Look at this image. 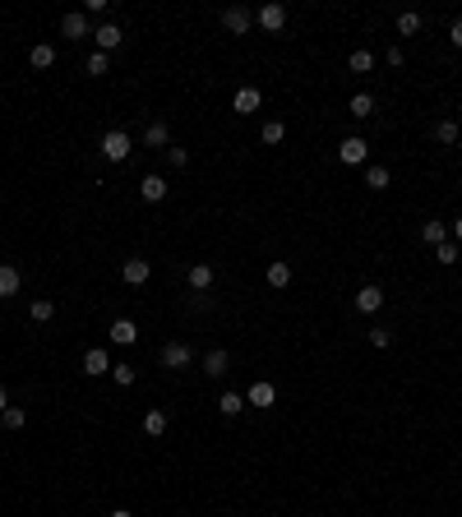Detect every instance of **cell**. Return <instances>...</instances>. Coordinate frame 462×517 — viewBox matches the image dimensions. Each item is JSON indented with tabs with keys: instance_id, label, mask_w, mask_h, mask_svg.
Instances as JSON below:
<instances>
[{
	"instance_id": "1",
	"label": "cell",
	"mask_w": 462,
	"mask_h": 517,
	"mask_svg": "<svg viewBox=\"0 0 462 517\" xmlns=\"http://www.w3.org/2000/svg\"><path fill=\"white\" fill-rule=\"evenodd\" d=\"M130 148H134V143H130L125 130H107V134H102V157H107V162H125Z\"/></svg>"
},
{
	"instance_id": "2",
	"label": "cell",
	"mask_w": 462,
	"mask_h": 517,
	"mask_svg": "<svg viewBox=\"0 0 462 517\" xmlns=\"http://www.w3.org/2000/svg\"><path fill=\"white\" fill-rule=\"evenodd\" d=\"M190 361H194V351L185 342H167L162 347V369H190Z\"/></svg>"
},
{
	"instance_id": "3",
	"label": "cell",
	"mask_w": 462,
	"mask_h": 517,
	"mask_svg": "<svg viewBox=\"0 0 462 517\" xmlns=\"http://www.w3.org/2000/svg\"><path fill=\"white\" fill-rule=\"evenodd\" d=\"M365 152H370V143L361 134H352V139H342V143H338V157L347 162V167H361V162H365Z\"/></svg>"
},
{
	"instance_id": "4",
	"label": "cell",
	"mask_w": 462,
	"mask_h": 517,
	"mask_svg": "<svg viewBox=\"0 0 462 517\" xmlns=\"http://www.w3.org/2000/svg\"><path fill=\"white\" fill-rule=\"evenodd\" d=\"M83 374H88V379H97V374H111V356H107L102 347L83 351Z\"/></svg>"
},
{
	"instance_id": "5",
	"label": "cell",
	"mask_w": 462,
	"mask_h": 517,
	"mask_svg": "<svg viewBox=\"0 0 462 517\" xmlns=\"http://www.w3.org/2000/svg\"><path fill=\"white\" fill-rule=\"evenodd\" d=\"M61 32H65V37H70V42H83V37H92L88 19L79 14V10H74V14H65V19H61Z\"/></svg>"
},
{
	"instance_id": "6",
	"label": "cell",
	"mask_w": 462,
	"mask_h": 517,
	"mask_svg": "<svg viewBox=\"0 0 462 517\" xmlns=\"http://www.w3.org/2000/svg\"><path fill=\"white\" fill-rule=\"evenodd\" d=\"M227 369H231V356H227L222 347H213L208 356H203V374H208V379H222Z\"/></svg>"
},
{
	"instance_id": "7",
	"label": "cell",
	"mask_w": 462,
	"mask_h": 517,
	"mask_svg": "<svg viewBox=\"0 0 462 517\" xmlns=\"http://www.w3.org/2000/svg\"><path fill=\"white\" fill-rule=\"evenodd\" d=\"M92 37H97V51H107V56H111V51H116V46H121V42H125V32H121V23H102V28L92 32Z\"/></svg>"
},
{
	"instance_id": "8",
	"label": "cell",
	"mask_w": 462,
	"mask_h": 517,
	"mask_svg": "<svg viewBox=\"0 0 462 517\" xmlns=\"http://www.w3.org/2000/svg\"><path fill=\"white\" fill-rule=\"evenodd\" d=\"M254 19H259L263 32H282V23H287V10H282V5H263Z\"/></svg>"
},
{
	"instance_id": "9",
	"label": "cell",
	"mask_w": 462,
	"mask_h": 517,
	"mask_svg": "<svg viewBox=\"0 0 462 517\" xmlns=\"http://www.w3.org/2000/svg\"><path fill=\"white\" fill-rule=\"evenodd\" d=\"M121 277L130 282V287H143V282H148V258H125Z\"/></svg>"
},
{
	"instance_id": "10",
	"label": "cell",
	"mask_w": 462,
	"mask_h": 517,
	"mask_svg": "<svg viewBox=\"0 0 462 517\" xmlns=\"http://www.w3.org/2000/svg\"><path fill=\"white\" fill-rule=\"evenodd\" d=\"M379 305H384V291L374 287V282H370V287H361V291H356V310H361V314H374V310H379Z\"/></svg>"
},
{
	"instance_id": "11",
	"label": "cell",
	"mask_w": 462,
	"mask_h": 517,
	"mask_svg": "<svg viewBox=\"0 0 462 517\" xmlns=\"http://www.w3.org/2000/svg\"><path fill=\"white\" fill-rule=\"evenodd\" d=\"M185 282H190V291H208L213 287V263H194V268H190V273H185Z\"/></svg>"
},
{
	"instance_id": "12",
	"label": "cell",
	"mask_w": 462,
	"mask_h": 517,
	"mask_svg": "<svg viewBox=\"0 0 462 517\" xmlns=\"http://www.w3.org/2000/svg\"><path fill=\"white\" fill-rule=\"evenodd\" d=\"M111 342H116V347H134V342H139L134 319H116V323H111Z\"/></svg>"
},
{
	"instance_id": "13",
	"label": "cell",
	"mask_w": 462,
	"mask_h": 517,
	"mask_svg": "<svg viewBox=\"0 0 462 517\" xmlns=\"http://www.w3.org/2000/svg\"><path fill=\"white\" fill-rule=\"evenodd\" d=\"M245 402H254V407H273L277 402V388L268 379H259V383H250V393H245Z\"/></svg>"
},
{
	"instance_id": "14",
	"label": "cell",
	"mask_w": 462,
	"mask_h": 517,
	"mask_svg": "<svg viewBox=\"0 0 462 517\" xmlns=\"http://www.w3.org/2000/svg\"><path fill=\"white\" fill-rule=\"evenodd\" d=\"M222 23H227L231 32H250L254 14H250V10H241V5H231V10H222Z\"/></svg>"
},
{
	"instance_id": "15",
	"label": "cell",
	"mask_w": 462,
	"mask_h": 517,
	"mask_svg": "<svg viewBox=\"0 0 462 517\" xmlns=\"http://www.w3.org/2000/svg\"><path fill=\"white\" fill-rule=\"evenodd\" d=\"M139 194L148 199V203H162V199H167V181H162V176H143V181H139Z\"/></svg>"
},
{
	"instance_id": "16",
	"label": "cell",
	"mask_w": 462,
	"mask_h": 517,
	"mask_svg": "<svg viewBox=\"0 0 462 517\" xmlns=\"http://www.w3.org/2000/svg\"><path fill=\"white\" fill-rule=\"evenodd\" d=\"M143 143H148V148H167V143H171L167 121H153V125H148V130H143Z\"/></svg>"
},
{
	"instance_id": "17",
	"label": "cell",
	"mask_w": 462,
	"mask_h": 517,
	"mask_svg": "<svg viewBox=\"0 0 462 517\" xmlns=\"http://www.w3.org/2000/svg\"><path fill=\"white\" fill-rule=\"evenodd\" d=\"M23 287V277H19L14 263H0V296H14V291Z\"/></svg>"
},
{
	"instance_id": "18",
	"label": "cell",
	"mask_w": 462,
	"mask_h": 517,
	"mask_svg": "<svg viewBox=\"0 0 462 517\" xmlns=\"http://www.w3.org/2000/svg\"><path fill=\"white\" fill-rule=\"evenodd\" d=\"M28 61H32V70H51V65H56V46L37 42V46L28 51Z\"/></svg>"
},
{
	"instance_id": "19",
	"label": "cell",
	"mask_w": 462,
	"mask_h": 517,
	"mask_svg": "<svg viewBox=\"0 0 462 517\" xmlns=\"http://www.w3.org/2000/svg\"><path fill=\"white\" fill-rule=\"evenodd\" d=\"M259 102H263V97H259V88H241V92H236V102H231V107L241 111V116H250V111H259Z\"/></svg>"
},
{
	"instance_id": "20",
	"label": "cell",
	"mask_w": 462,
	"mask_h": 517,
	"mask_svg": "<svg viewBox=\"0 0 462 517\" xmlns=\"http://www.w3.org/2000/svg\"><path fill=\"white\" fill-rule=\"evenodd\" d=\"M217 411L231 420V416H241V411H245V397H241V393H222V397H217Z\"/></svg>"
},
{
	"instance_id": "21",
	"label": "cell",
	"mask_w": 462,
	"mask_h": 517,
	"mask_svg": "<svg viewBox=\"0 0 462 517\" xmlns=\"http://www.w3.org/2000/svg\"><path fill=\"white\" fill-rule=\"evenodd\" d=\"M287 282H292V268H287V263H282V258H273V263H268V287H287Z\"/></svg>"
},
{
	"instance_id": "22",
	"label": "cell",
	"mask_w": 462,
	"mask_h": 517,
	"mask_svg": "<svg viewBox=\"0 0 462 517\" xmlns=\"http://www.w3.org/2000/svg\"><path fill=\"white\" fill-rule=\"evenodd\" d=\"M347 70H352V74H370V70H374V56H370V51H352V56H347Z\"/></svg>"
},
{
	"instance_id": "23",
	"label": "cell",
	"mask_w": 462,
	"mask_h": 517,
	"mask_svg": "<svg viewBox=\"0 0 462 517\" xmlns=\"http://www.w3.org/2000/svg\"><path fill=\"white\" fill-rule=\"evenodd\" d=\"M434 258H439V263H444V268H453V263H458V258H462L458 241H444V245H434Z\"/></svg>"
},
{
	"instance_id": "24",
	"label": "cell",
	"mask_w": 462,
	"mask_h": 517,
	"mask_svg": "<svg viewBox=\"0 0 462 517\" xmlns=\"http://www.w3.org/2000/svg\"><path fill=\"white\" fill-rule=\"evenodd\" d=\"M352 116H356V121L374 116V97H370V92H356V97H352Z\"/></svg>"
},
{
	"instance_id": "25",
	"label": "cell",
	"mask_w": 462,
	"mask_h": 517,
	"mask_svg": "<svg viewBox=\"0 0 462 517\" xmlns=\"http://www.w3.org/2000/svg\"><path fill=\"white\" fill-rule=\"evenodd\" d=\"M421 236H425V245H444L448 241V227H444V222H425Z\"/></svg>"
},
{
	"instance_id": "26",
	"label": "cell",
	"mask_w": 462,
	"mask_h": 517,
	"mask_svg": "<svg viewBox=\"0 0 462 517\" xmlns=\"http://www.w3.org/2000/svg\"><path fill=\"white\" fill-rule=\"evenodd\" d=\"M143 429H148V434H167V411H148V416H143Z\"/></svg>"
},
{
	"instance_id": "27",
	"label": "cell",
	"mask_w": 462,
	"mask_h": 517,
	"mask_svg": "<svg viewBox=\"0 0 462 517\" xmlns=\"http://www.w3.org/2000/svg\"><path fill=\"white\" fill-rule=\"evenodd\" d=\"M0 425H5V429H23V425H28V411H23V407H10L5 416H0Z\"/></svg>"
},
{
	"instance_id": "28",
	"label": "cell",
	"mask_w": 462,
	"mask_h": 517,
	"mask_svg": "<svg viewBox=\"0 0 462 517\" xmlns=\"http://www.w3.org/2000/svg\"><path fill=\"white\" fill-rule=\"evenodd\" d=\"M458 134H462L458 121H439L434 125V139H439V143H458Z\"/></svg>"
},
{
	"instance_id": "29",
	"label": "cell",
	"mask_w": 462,
	"mask_h": 517,
	"mask_svg": "<svg viewBox=\"0 0 462 517\" xmlns=\"http://www.w3.org/2000/svg\"><path fill=\"white\" fill-rule=\"evenodd\" d=\"M398 32H402V37L421 32V14H412V10H407V14H398Z\"/></svg>"
},
{
	"instance_id": "30",
	"label": "cell",
	"mask_w": 462,
	"mask_h": 517,
	"mask_svg": "<svg viewBox=\"0 0 462 517\" xmlns=\"http://www.w3.org/2000/svg\"><path fill=\"white\" fill-rule=\"evenodd\" d=\"M107 65H111L107 51H92V56H88V74H92V79H97V74H107Z\"/></svg>"
},
{
	"instance_id": "31",
	"label": "cell",
	"mask_w": 462,
	"mask_h": 517,
	"mask_svg": "<svg viewBox=\"0 0 462 517\" xmlns=\"http://www.w3.org/2000/svg\"><path fill=\"white\" fill-rule=\"evenodd\" d=\"M282 139H287V125H282V121L263 125V143H282Z\"/></svg>"
},
{
	"instance_id": "32",
	"label": "cell",
	"mask_w": 462,
	"mask_h": 517,
	"mask_svg": "<svg viewBox=\"0 0 462 517\" xmlns=\"http://www.w3.org/2000/svg\"><path fill=\"white\" fill-rule=\"evenodd\" d=\"M28 314H32L37 323H46L51 314H56V305H51V301H32V305H28Z\"/></svg>"
},
{
	"instance_id": "33",
	"label": "cell",
	"mask_w": 462,
	"mask_h": 517,
	"mask_svg": "<svg viewBox=\"0 0 462 517\" xmlns=\"http://www.w3.org/2000/svg\"><path fill=\"white\" fill-rule=\"evenodd\" d=\"M365 185H370V190H388V171L384 167H370L365 171Z\"/></svg>"
},
{
	"instance_id": "34",
	"label": "cell",
	"mask_w": 462,
	"mask_h": 517,
	"mask_svg": "<svg viewBox=\"0 0 462 517\" xmlns=\"http://www.w3.org/2000/svg\"><path fill=\"white\" fill-rule=\"evenodd\" d=\"M111 379L121 383V388H130L134 383V365H111Z\"/></svg>"
},
{
	"instance_id": "35",
	"label": "cell",
	"mask_w": 462,
	"mask_h": 517,
	"mask_svg": "<svg viewBox=\"0 0 462 517\" xmlns=\"http://www.w3.org/2000/svg\"><path fill=\"white\" fill-rule=\"evenodd\" d=\"M388 342H393V333H388V328H370V347H374V351H384Z\"/></svg>"
},
{
	"instance_id": "36",
	"label": "cell",
	"mask_w": 462,
	"mask_h": 517,
	"mask_svg": "<svg viewBox=\"0 0 462 517\" xmlns=\"http://www.w3.org/2000/svg\"><path fill=\"white\" fill-rule=\"evenodd\" d=\"M167 157H171V167H185V162H190V152L185 148H167Z\"/></svg>"
},
{
	"instance_id": "37",
	"label": "cell",
	"mask_w": 462,
	"mask_h": 517,
	"mask_svg": "<svg viewBox=\"0 0 462 517\" xmlns=\"http://www.w3.org/2000/svg\"><path fill=\"white\" fill-rule=\"evenodd\" d=\"M448 37H453V46H462V19L453 23V28H448Z\"/></svg>"
},
{
	"instance_id": "38",
	"label": "cell",
	"mask_w": 462,
	"mask_h": 517,
	"mask_svg": "<svg viewBox=\"0 0 462 517\" xmlns=\"http://www.w3.org/2000/svg\"><path fill=\"white\" fill-rule=\"evenodd\" d=\"M5 411H10V393H5V388H0V416H5Z\"/></svg>"
},
{
	"instance_id": "39",
	"label": "cell",
	"mask_w": 462,
	"mask_h": 517,
	"mask_svg": "<svg viewBox=\"0 0 462 517\" xmlns=\"http://www.w3.org/2000/svg\"><path fill=\"white\" fill-rule=\"evenodd\" d=\"M453 241H462V217H458V222H453Z\"/></svg>"
},
{
	"instance_id": "40",
	"label": "cell",
	"mask_w": 462,
	"mask_h": 517,
	"mask_svg": "<svg viewBox=\"0 0 462 517\" xmlns=\"http://www.w3.org/2000/svg\"><path fill=\"white\" fill-rule=\"evenodd\" d=\"M111 517H134V513H125V508H116V513H111Z\"/></svg>"
}]
</instances>
